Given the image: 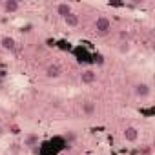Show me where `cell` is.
<instances>
[{"instance_id":"cell-1","label":"cell","mask_w":155,"mask_h":155,"mask_svg":"<svg viewBox=\"0 0 155 155\" xmlns=\"http://www.w3.org/2000/svg\"><path fill=\"white\" fill-rule=\"evenodd\" d=\"M93 29H95V33H97L99 37H106V35L111 31V20H110L108 17L101 15V17H97V20H95V24H93Z\"/></svg>"},{"instance_id":"cell-2","label":"cell","mask_w":155,"mask_h":155,"mask_svg":"<svg viewBox=\"0 0 155 155\" xmlns=\"http://www.w3.org/2000/svg\"><path fill=\"white\" fill-rule=\"evenodd\" d=\"M131 90H133V95H135L137 99H140V101H144V99H148V97L151 95V88H150V84L144 82V81L135 82Z\"/></svg>"},{"instance_id":"cell-3","label":"cell","mask_w":155,"mask_h":155,"mask_svg":"<svg viewBox=\"0 0 155 155\" xmlns=\"http://www.w3.org/2000/svg\"><path fill=\"white\" fill-rule=\"evenodd\" d=\"M44 77L48 81H57V79L62 77V68L58 64H48L44 68Z\"/></svg>"},{"instance_id":"cell-4","label":"cell","mask_w":155,"mask_h":155,"mask_svg":"<svg viewBox=\"0 0 155 155\" xmlns=\"http://www.w3.org/2000/svg\"><path fill=\"white\" fill-rule=\"evenodd\" d=\"M20 8H22V4L17 2V0H2V2H0V9L6 15H13V13L20 11Z\"/></svg>"},{"instance_id":"cell-5","label":"cell","mask_w":155,"mask_h":155,"mask_svg":"<svg viewBox=\"0 0 155 155\" xmlns=\"http://www.w3.org/2000/svg\"><path fill=\"white\" fill-rule=\"evenodd\" d=\"M139 135H140V131H139L137 126H126L122 130V139L126 142H137L139 140Z\"/></svg>"},{"instance_id":"cell-6","label":"cell","mask_w":155,"mask_h":155,"mask_svg":"<svg viewBox=\"0 0 155 155\" xmlns=\"http://www.w3.org/2000/svg\"><path fill=\"white\" fill-rule=\"evenodd\" d=\"M97 113V104L93 102V101H84L82 104H81V115L82 117H93Z\"/></svg>"},{"instance_id":"cell-7","label":"cell","mask_w":155,"mask_h":155,"mask_svg":"<svg viewBox=\"0 0 155 155\" xmlns=\"http://www.w3.org/2000/svg\"><path fill=\"white\" fill-rule=\"evenodd\" d=\"M38 142H40V135L35 133V131H29V133L24 135L22 146H24V148H35V146H38Z\"/></svg>"},{"instance_id":"cell-8","label":"cell","mask_w":155,"mask_h":155,"mask_svg":"<svg viewBox=\"0 0 155 155\" xmlns=\"http://www.w3.org/2000/svg\"><path fill=\"white\" fill-rule=\"evenodd\" d=\"M53 9H55V13L58 15V17H68L69 13H73V8H71V4H68V2H57L55 6H53Z\"/></svg>"},{"instance_id":"cell-9","label":"cell","mask_w":155,"mask_h":155,"mask_svg":"<svg viewBox=\"0 0 155 155\" xmlns=\"http://www.w3.org/2000/svg\"><path fill=\"white\" fill-rule=\"evenodd\" d=\"M0 46H2V49L6 53H15L17 51V42L13 37H2L0 38Z\"/></svg>"},{"instance_id":"cell-10","label":"cell","mask_w":155,"mask_h":155,"mask_svg":"<svg viewBox=\"0 0 155 155\" xmlns=\"http://www.w3.org/2000/svg\"><path fill=\"white\" fill-rule=\"evenodd\" d=\"M64 24H66L69 29H75V28H79V26H81V17L73 11V13H69L68 17H64Z\"/></svg>"},{"instance_id":"cell-11","label":"cell","mask_w":155,"mask_h":155,"mask_svg":"<svg viewBox=\"0 0 155 155\" xmlns=\"http://www.w3.org/2000/svg\"><path fill=\"white\" fill-rule=\"evenodd\" d=\"M97 81V73L93 69H84L81 73V84H93Z\"/></svg>"},{"instance_id":"cell-12","label":"cell","mask_w":155,"mask_h":155,"mask_svg":"<svg viewBox=\"0 0 155 155\" xmlns=\"http://www.w3.org/2000/svg\"><path fill=\"white\" fill-rule=\"evenodd\" d=\"M117 51H119L120 55H128V53L131 51V44H130L128 40H120V42L117 44Z\"/></svg>"},{"instance_id":"cell-13","label":"cell","mask_w":155,"mask_h":155,"mask_svg":"<svg viewBox=\"0 0 155 155\" xmlns=\"http://www.w3.org/2000/svg\"><path fill=\"white\" fill-rule=\"evenodd\" d=\"M4 135V128H2V124H0V137Z\"/></svg>"}]
</instances>
